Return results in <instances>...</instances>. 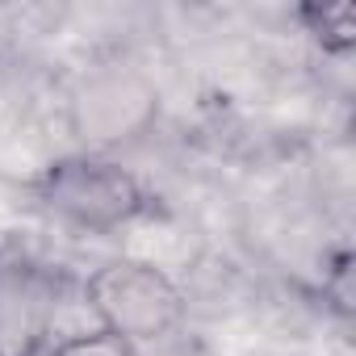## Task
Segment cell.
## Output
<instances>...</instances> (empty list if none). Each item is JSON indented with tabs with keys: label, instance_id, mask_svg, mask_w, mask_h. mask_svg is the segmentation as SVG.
Segmentation results:
<instances>
[{
	"label": "cell",
	"instance_id": "8992f818",
	"mask_svg": "<svg viewBox=\"0 0 356 356\" xmlns=\"http://www.w3.org/2000/svg\"><path fill=\"white\" fill-rule=\"evenodd\" d=\"M42 356H138V348L105 327H92V331H76V335L55 339Z\"/></svg>",
	"mask_w": 356,
	"mask_h": 356
},
{
	"label": "cell",
	"instance_id": "6da1fadb",
	"mask_svg": "<svg viewBox=\"0 0 356 356\" xmlns=\"http://www.w3.org/2000/svg\"><path fill=\"white\" fill-rule=\"evenodd\" d=\"M30 193L47 218L80 235H118L151 214L147 185L122 159L92 151H72L51 159L34 176Z\"/></svg>",
	"mask_w": 356,
	"mask_h": 356
},
{
	"label": "cell",
	"instance_id": "277c9868",
	"mask_svg": "<svg viewBox=\"0 0 356 356\" xmlns=\"http://www.w3.org/2000/svg\"><path fill=\"white\" fill-rule=\"evenodd\" d=\"M63 277L30 264L0 260V356H42L55 343Z\"/></svg>",
	"mask_w": 356,
	"mask_h": 356
},
{
	"label": "cell",
	"instance_id": "7a4b0ae2",
	"mask_svg": "<svg viewBox=\"0 0 356 356\" xmlns=\"http://www.w3.org/2000/svg\"><path fill=\"white\" fill-rule=\"evenodd\" d=\"M80 298L88 314L97 318V327L130 339L134 348L172 335L189 306L181 285L159 264L138 260V256H113L97 264L80 285Z\"/></svg>",
	"mask_w": 356,
	"mask_h": 356
},
{
	"label": "cell",
	"instance_id": "3957f363",
	"mask_svg": "<svg viewBox=\"0 0 356 356\" xmlns=\"http://www.w3.org/2000/svg\"><path fill=\"white\" fill-rule=\"evenodd\" d=\"M159 122V88L143 67L101 63L88 67L67 92V130L80 151L113 155L151 134Z\"/></svg>",
	"mask_w": 356,
	"mask_h": 356
},
{
	"label": "cell",
	"instance_id": "5b68a950",
	"mask_svg": "<svg viewBox=\"0 0 356 356\" xmlns=\"http://www.w3.org/2000/svg\"><path fill=\"white\" fill-rule=\"evenodd\" d=\"M298 17L306 22V34L327 55H352V47H356V5H352V0L306 5V9H298Z\"/></svg>",
	"mask_w": 356,
	"mask_h": 356
}]
</instances>
